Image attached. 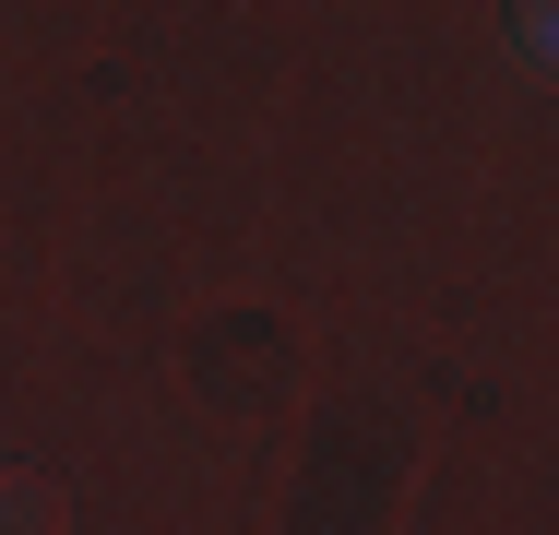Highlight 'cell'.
I'll return each mask as SVG.
<instances>
[{
  "instance_id": "cell-1",
  "label": "cell",
  "mask_w": 559,
  "mask_h": 535,
  "mask_svg": "<svg viewBox=\"0 0 559 535\" xmlns=\"http://www.w3.org/2000/svg\"><path fill=\"white\" fill-rule=\"evenodd\" d=\"M0 535H60V488L36 464H0Z\"/></svg>"
},
{
  "instance_id": "cell-2",
  "label": "cell",
  "mask_w": 559,
  "mask_h": 535,
  "mask_svg": "<svg viewBox=\"0 0 559 535\" xmlns=\"http://www.w3.org/2000/svg\"><path fill=\"white\" fill-rule=\"evenodd\" d=\"M512 48H524L536 72H559V0H512Z\"/></svg>"
}]
</instances>
